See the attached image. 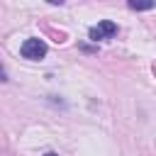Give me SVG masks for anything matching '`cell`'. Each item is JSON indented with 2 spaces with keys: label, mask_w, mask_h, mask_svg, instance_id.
<instances>
[{
  "label": "cell",
  "mask_w": 156,
  "mask_h": 156,
  "mask_svg": "<svg viewBox=\"0 0 156 156\" xmlns=\"http://www.w3.org/2000/svg\"><path fill=\"white\" fill-rule=\"evenodd\" d=\"M46 2H51V5H63L66 0H46Z\"/></svg>",
  "instance_id": "277c9868"
},
{
  "label": "cell",
  "mask_w": 156,
  "mask_h": 156,
  "mask_svg": "<svg viewBox=\"0 0 156 156\" xmlns=\"http://www.w3.org/2000/svg\"><path fill=\"white\" fill-rule=\"evenodd\" d=\"M20 54H22L24 58H29V61H39V58L46 56V44H44L41 39H27V41L22 44Z\"/></svg>",
  "instance_id": "6da1fadb"
},
{
  "label": "cell",
  "mask_w": 156,
  "mask_h": 156,
  "mask_svg": "<svg viewBox=\"0 0 156 156\" xmlns=\"http://www.w3.org/2000/svg\"><path fill=\"white\" fill-rule=\"evenodd\" d=\"M44 156H56V154H54V151H49V154H44Z\"/></svg>",
  "instance_id": "5b68a950"
},
{
  "label": "cell",
  "mask_w": 156,
  "mask_h": 156,
  "mask_svg": "<svg viewBox=\"0 0 156 156\" xmlns=\"http://www.w3.org/2000/svg\"><path fill=\"white\" fill-rule=\"evenodd\" d=\"M127 5L132 10H136V12H141V10H151L156 5V0H127Z\"/></svg>",
  "instance_id": "3957f363"
},
{
  "label": "cell",
  "mask_w": 156,
  "mask_h": 156,
  "mask_svg": "<svg viewBox=\"0 0 156 156\" xmlns=\"http://www.w3.org/2000/svg\"><path fill=\"white\" fill-rule=\"evenodd\" d=\"M90 39H110V37H115L117 34V24L115 22H110V20H102V22H98L95 27H90Z\"/></svg>",
  "instance_id": "7a4b0ae2"
}]
</instances>
